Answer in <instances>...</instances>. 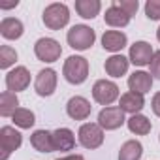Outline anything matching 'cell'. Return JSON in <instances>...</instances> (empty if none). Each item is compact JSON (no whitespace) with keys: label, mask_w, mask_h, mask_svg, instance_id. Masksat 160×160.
<instances>
[{"label":"cell","mask_w":160,"mask_h":160,"mask_svg":"<svg viewBox=\"0 0 160 160\" xmlns=\"http://www.w3.org/2000/svg\"><path fill=\"white\" fill-rule=\"evenodd\" d=\"M57 160H85L81 154H68V156H62V158H57Z\"/></svg>","instance_id":"cell-31"},{"label":"cell","mask_w":160,"mask_h":160,"mask_svg":"<svg viewBox=\"0 0 160 160\" xmlns=\"http://www.w3.org/2000/svg\"><path fill=\"white\" fill-rule=\"evenodd\" d=\"M42 19L49 30H60L70 23V10L62 2H53L43 10Z\"/></svg>","instance_id":"cell-3"},{"label":"cell","mask_w":160,"mask_h":160,"mask_svg":"<svg viewBox=\"0 0 160 160\" xmlns=\"http://www.w3.org/2000/svg\"><path fill=\"white\" fill-rule=\"evenodd\" d=\"M145 15L151 21H160V0H147V4H145Z\"/></svg>","instance_id":"cell-27"},{"label":"cell","mask_w":160,"mask_h":160,"mask_svg":"<svg viewBox=\"0 0 160 160\" xmlns=\"http://www.w3.org/2000/svg\"><path fill=\"white\" fill-rule=\"evenodd\" d=\"M53 145H55V151H72L75 147V136L70 128H57L53 132Z\"/></svg>","instance_id":"cell-18"},{"label":"cell","mask_w":160,"mask_h":160,"mask_svg":"<svg viewBox=\"0 0 160 160\" xmlns=\"http://www.w3.org/2000/svg\"><path fill=\"white\" fill-rule=\"evenodd\" d=\"M17 60V51L10 45H2L0 47V68L2 70H8L12 64H15Z\"/></svg>","instance_id":"cell-26"},{"label":"cell","mask_w":160,"mask_h":160,"mask_svg":"<svg viewBox=\"0 0 160 160\" xmlns=\"http://www.w3.org/2000/svg\"><path fill=\"white\" fill-rule=\"evenodd\" d=\"M30 85V72L25 66H17L6 73V87L10 92H21Z\"/></svg>","instance_id":"cell-10"},{"label":"cell","mask_w":160,"mask_h":160,"mask_svg":"<svg viewBox=\"0 0 160 160\" xmlns=\"http://www.w3.org/2000/svg\"><path fill=\"white\" fill-rule=\"evenodd\" d=\"M34 55L42 62H55L62 55V47L57 40L53 38H40L34 43Z\"/></svg>","instance_id":"cell-6"},{"label":"cell","mask_w":160,"mask_h":160,"mask_svg":"<svg viewBox=\"0 0 160 160\" xmlns=\"http://www.w3.org/2000/svg\"><path fill=\"white\" fill-rule=\"evenodd\" d=\"M91 111H92V106H91V102H89L87 98H83V96H73V98H70L68 104H66V113H68V117L73 119V121H85V119L91 115Z\"/></svg>","instance_id":"cell-12"},{"label":"cell","mask_w":160,"mask_h":160,"mask_svg":"<svg viewBox=\"0 0 160 160\" xmlns=\"http://www.w3.org/2000/svg\"><path fill=\"white\" fill-rule=\"evenodd\" d=\"M152 55H154V51H152L151 43H147V42H136V43L130 45L128 60L134 66H147V64H151Z\"/></svg>","instance_id":"cell-11"},{"label":"cell","mask_w":160,"mask_h":160,"mask_svg":"<svg viewBox=\"0 0 160 160\" xmlns=\"http://www.w3.org/2000/svg\"><path fill=\"white\" fill-rule=\"evenodd\" d=\"M12 121H13V124L15 126H19V128H32L34 126V122H36V117H34V113L30 111V109H27V108H19L15 113H13V117H12Z\"/></svg>","instance_id":"cell-25"},{"label":"cell","mask_w":160,"mask_h":160,"mask_svg":"<svg viewBox=\"0 0 160 160\" xmlns=\"http://www.w3.org/2000/svg\"><path fill=\"white\" fill-rule=\"evenodd\" d=\"M126 43H128V38L121 30H106L102 36V47L111 53L121 51L122 47H126Z\"/></svg>","instance_id":"cell-15"},{"label":"cell","mask_w":160,"mask_h":160,"mask_svg":"<svg viewBox=\"0 0 160 160\" xmlns=\"http://www.w3.org/2000/svg\"><path fill=\"white\" fill-rule=\"evenodd\" d=\"M126 124H128V130H130L132 134H136V136H147V134L151 132V128H152L151 121H149L145 115H141V113L132 115V117L126 121Z\"/></svg>","instance_id":"cell-23"},{"label":"cell","mask_w":160,"mask_h":160,"mask_svg":"<svg viewBox=\"0 0 160 160\" xmlns=\"http://www.w3.org/2000/svg\"><path fill=\"white\" fill-rule=\"evenodd\" d=\"M115 4L121 8V10H124L130 17L138 12V8H139V4H138V0H115Z\"/></svg>","instance_id":"cell-28"},{"label":"cell","mask_w":160,"mask_h":160,"mask_svg":"<svg viewBox=\"0 0 160 160\" xmlns=\"http://www.w3.org/2000/svg\"><path fill=\"white\" fill-rule=\"evenodd\" d=\"M23 32H25V27L15 17H4L2 23H0V34L6 40H19Z\"/></svg>","instance_id":"cell-19"},{"label":"cell","mask_w":160,"mask_h":160,"mask_svg":"<svg viewBox=\"0 0 160 160\" xmlns=\"http://www.w3.org/2000/svg\"><path fill=\"white\" fill-rule=\"evenodd\" d=\"M19 109V98L15 92L4 91L0 94V115L2 117H13V113Z\"/></svg>","instance_id":"cell-22"},{"label":"cell","mask_w":160,"mask_h":160,"mask_svg":"<svg viewBox=\"0 0 160 160\" xmlns=\"http://www.w3.org/2000/svg\"><path fill=\"white\" fill-rule=\"evenodd\" d=\"M152 87V75L151 72H143V70H138L134 72L130 77H128V89L130 92H136V94H147Z\"/></svg>","instance_id":"cell-13"},{"label":"cell","mask_w":160,"mask_h":160,"mask_svg":"<svg viewBox=\"0 0 160 160\" xmlns=\"http://www.w3.org/2000/svg\"><path fill=\"white\" fill-rule=\"evenodd\" d=\"M156 38H158V42H160V27H158V30H156Z\"/></svg>","instance_id":"cell-33"},{"label":"cell","mask_w":160,"mask_h":160,"mask_svg":"<svg viewBox=\"0 0 160 160\" xmlns=\"http://www.w3.org/2000/svg\"><path fill=\"white\" fill-rule=\"evenodd\" d=\"M143 154V145L138 139H128L119 151V160H139Z\"/></svg>","instance_id":"cell-24"},{"label":"cell","mask_w":160,"mask_h":160,"mask_svg":"<svg viewBox=\"0 0 160 160\" xmlns=\"http://www.w3.org/2000/svg\"><path fill=\"white\" fill-rule=\"evenodd\" d=\"M62 75L72 85L85 83L89 77V60L85 57H77V55L68 57L64 60V66H62Z\"/></svg>","instance_id":"cell-1"},{"label":"cell","mask_w":160,"mask_h":160,"mask_svg":"<svg viewBox=\"0 0 160 160\" xmlns=\"http://www.w3.org/2000/svg\"><path fill=\"white\" fill-rule=\"evenodd\" d=\"M102 10L100 0H75V12L83 19H94Z\"/></svg>","instance_id":"cell-21"},{"label":"cell","mask_w":160,"mask_h":160,"mask_svg":"<svg viewBox=\"0 0 160 160\" xmlns=\"http://www.w3.org/2000/svg\"><path fill=\"white\" fill-rule=\"evenodd\" d=\"M128 66H130V60L122 55H111L109 58H106V73L111 75V77H122L126 72H128Z\"/></svg>","instance_id":"cell-17"},{"label":"cell","mask_w":160,"mask_h":160,"mask_svg":"<svg viewBox=\"0 0 160 160\" xmlns=\"http://www.w3.org/2000/svg\"><path fill=\"white\" fill-rule=\"evenodd\" d=\"M77 139L85 149H98L104 143V128L98 122H85L77 132Z\"/></svg>","instance_id":"cell-5"},{"label":"cell","mask_w":160,"mask_h":160,"mask_svg":"<svg viewBox=\"0 0 160 160\" xmlns=\"http://www.w3.org/2000/svg\"><path fill=\"white\" fill-rule=\"evenodd\" d=\"M130 15L124 12V10H121L115 2L106 10V15H104V21H106V25H109V27H113V28H122V27H126L128 23H130Z\"/></svg>","instance_id":"cell-16"},{"label":"cell","mask_w":160,"mask_h":160,"mask_svg":"<svg viewBox=\"0 0 160 160\" xmlns=\"http://www.w3.org/2000/svg\"><path fill=\"white\" fill-rule=\"evenodd\" d=\"M151 108H152V111H154V115H156V117H160V92H156V94L152 96V102H151Z\"/></svg>","instance_id":"cell-30"},{"label":"cell","mask_w":160,"mask_h":160,"mask_svg":"<svg viewBox=\"0 0 160 160\" xmlns=\"http://www.w3.org/2000/svg\"><path fill=\"white\" fill-rule=\"evenodd\" d=\"M57 72L53 68H45L42 70L38 75H36V81H34V89H36V94L38 96H51L55 91H57Z\"/></svg>","instance_id":"cell-8"},{"label":"cell","mask_w":160,"mask_h":160,"mask_svg":"<svg viewBox=\"0 0 160 160\" xmlns=\"http://www.w3.org/2000/svg\"><path fill=\"white\" fill-rule=\"evenodd\" d=\"M149 68H151V75H152V79H154V77L160 79V51H154Z\"/></svg>","instance_id":"cell-29"},{"label":"cell","mask_w":160,"mask_h":160,"mask_svg":"<svg viewBox=\"0 0 160 160\" xmlns=\"http://www.w3.org/2000/svg\"><path fill=\"white\" fill-rule=\"evenodd\" d=\"M92 98L96 104L109 108L117 98H119V87L117 83L109 81V79H98L92 85Z\"/></svg>","instance_id":"cell-4"},{"label":"cell","mask_w":160,"mask_h":160,"mask_svg":"<svg viewBox=\"0 0 160 160\" xmlns=\"http://www.w3.org/2000/svg\"><path fill=\"white\" fill-rule=\"evenodd\" d=\"M30 145L40 151V152H53L55 145H53V132L49 130H36L30 136Z\"/></svg>","instance_id":"cell-20"},{"label":"cell","mask_w":160,"mask_h":160,"mask_svg":"<svg viewBox=\"0 0 160 160\" xmlns=\"http://www.w3.org/2000/svg\"><path fill=\"white\" fill-rule=\"evenodd\" d=\"M94 40H96V32L87 27V25H73L68 34H66V42L72 49L75 51H87L94 45Z\"/></svg>","instance_id":"cell-2"},{"label":"cell","mask_w":160,"mask_h":160,"mask_svg":"<svg viewBox=\"0 0 160 160\" xmlns=\"http://www.w3.org/2000/svg\"><path fill=\"white\" fill-rule=\"evenodd\" d=\"M124 122H126L124 111H122L119 106L104 108V109L98 113V124H100L104 130H117V128H121Z\"/></svg>","instance_id":"cell-9"},{"label":"cell","mask_w":160,"mask_h":160,"mask_svg":"<svg viewBox=\"0 0 160 160\" xmlns=\"http://www.w3.org/2000/svg\"><path fill=\"white\" fill-rule=\"evenodd\" d=\"M23 143V136L19 130H15L13 126H2L0 128V147H2V156L0 160H8V156L17 151Z\"/></svg>","instance_id":"cell-7"},{"label":"cell","mask_w":160,"mask_h":160,"mask_svg":"<svg viewBox=\"0 0 160 160\" xmlns=\"http://www.w3.org/2000/svg\"><path fill=\"white\" fill-rule=\"evenodd\" d=\"M19 2H17V0H15V2H0V8H2V10H10V8H15Z\"/></svg>","instance_id":"cell-32"},{"label":"cell","mask_w":160,"mask_h":160,"mask_svg":"<svg viewBox=\"0 0 160 160\" xmlns=\"http://www.w3.org/2000/svg\"><path fill=\"white\" fill-rule=\"evenodd\" d=\"M119 108L124 111V113H130V115H138L143 108H145V98L141 94H136V92H124L121 94L119 98Z\"/></svg>","instance_id":"cell-14"}]
</instances>
